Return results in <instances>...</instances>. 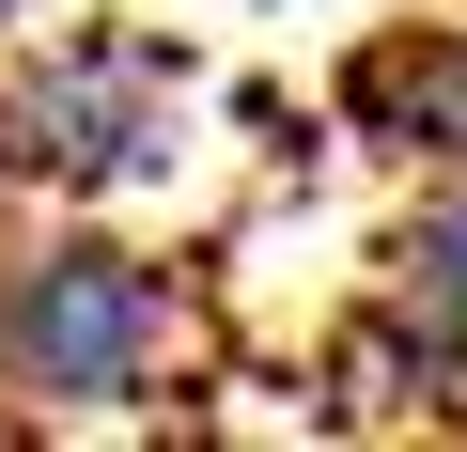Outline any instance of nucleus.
I'll return each instance as SVG.
<instances>
[{"label":"nucleus","instance_id":"1","mask_svg":"<svg viewBox=\"0 0 467 452\" xmlns=\"http://www.w3.org/2000/svg\"><path fill=\"white\" fill-rule=\"evenodd\" d=\"M202 374H218L202 266H171L109 203H16L0 218V421L16 436L171 421Z\"/></svg>","mask_w":467,"mask_h":452},{"label":"nucleus","instance_id":"2","mask_svg":"<svg viewBox=\"0 0 467 452\" xmlns=\"http://www.w3.org/2000/svg\"><path fill=\"white\" fill-rule=\"evenodd\" d=\"M0 94H16V172L32 203H109L140 218L187 156H202V63L156 16H32L0 47Z\"/></svg>","mask_w":467,"mask_h":452},{"label":"nucleus","instance_id":"3","mask_svg":"<svg viewBox=\"0 0 467 452\" xmlns=\"http://www.w3.org/2000/svg\"><path fill=\"white\" fill-rule=\"evenodd\" d=\"M327 421L467 436V172H405V203L374 218L358 312L327 343Z\"/></svg>","mask_w":467,"mask_h":452},{"label":"nucleus","instance_id":"4","mask_svg":"<svg viewBox=\"0 0 467 452\" xmlns=\"http://www.w3.org/2000/svg\"><path fill=\"white\" fill-rule=\"evenodd\" d=\"M343 141L389 172H467V0H389L327 79Z\"/></svg>","mask_w":467,"mask_h":452},{"label":"nucleus","instance_id":"5","mask_svg":"<svg viewBox=\"0 0 467 452\" xmlns=\"http://www.w3.org/2000/svg\"><path fill=\"white\" fill-rule=\"evenodd\" d=\"M32 203V172H16V94H0V218Z\"/></svg>","mask_w":467,"mask_h":452},{"label":"nucleus","instance_id":"6","mask_svg":"<svg viewBox=\"0 0 467 452\" xmlns=\"http://www.w3.org/2000/svg\"><path fill=\"white\" fill-rule=\"evenodd\" d=\"M32 16H47V0H0V47H16V32H32Z\"/></svg>","mask_w":467,"mask_h":452}]
</instances>
